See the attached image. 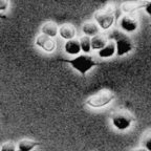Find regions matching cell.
<instances>
[{
    "instance_id": "obj_21",
    "label": "cell",
    "mask_w": 151,
    "mask_h": 151,
    "mask_svg": "<svg viewBox=\"0 0 151 151\" xmlns=\"http://www.w3.org/2000/svg\"><path fill=\"white\" fill-rule=\"evenodd\" d=\"M131 151H147V150H146V149H145V148H143V147H142V148L133 149V150H131Z\"/></svg>"
},
{
    "instance_id": "obj_1",
    "label": "cell",
    "mask_w": 151,
    "mask_h": 151,
    "mask_svg": "<svg viewBox=\"0 0 151 151\" xmlns=\"http://www.w3.org/2000/svg\"><path fill=\"white\" fill-rule=\"evenodd\" d=\"M62 61L70 64L71 67L77 71H79L82 76H85L90 69L93 68L94 66L98 64L91 56L86 54L78 55L73 59H63Z\"/></svg>"
},
{
    "instance_id": "obj_17",
    "label": "cell",
    "mask_w": 151,
    "mask_h": 151,
    "mask_svg": "<svg viewBox=\"0 0 151 151\" xmlns=\"http://www.w3.org/2000/svg\"><path fill=\"white\" fill-rule=\"evenodd\" d=\"M142 145H143V148H145L147 151H151V131L147 132L145 137H143Z\"/></svg>"
},
{
    "instance_id": "obj_6",
    "label": "cell",
    "mask_w": 151,
    "mask_h": 151,
    "mask_svg": "<svg viewBox=\"0 0 151 151\" xmlns=\"http://www.w3.org/2000/svg\"><path fill=\"white\" fill-rule=\"evenodd\" d=\"M120 26L125 33H133L139 27V22L134 15H125L121 18Z\"/></svg>"
},
{
    "instance_id": "obj_8",
    "label": "cell",
    "mask_w": 151,
    "mask_h": 151,
    "mask_svg": "<svg viewBox=\"0 0 151 151\" xmlns=\"http://www.w3.org/2000/svg\"><path fill=\"white\" fill-rule=\"evenodd\" d=\"M76 34H77V29L70 23H65L59 27V35L66 41L73 39L76 37Z\"/></svg>"
},
{
    "instance_id": "obj_4",
    "label": "cell",
    "mask_w": 151,
    "mask_h": 151,
    "mask_svg": "<svg viewBox=\"0 0 151 151\" xmlns=\"http://www.w3.org/2000/svg\"><path fill=\"white\" fill-rule=\"evenodd\" d=\"M114 98H116V96L112 91L102 90V91H99L98 93L88 98L85 103L91 108H102V107L110 104L114 100Z\"/></svg>"
},
{
    "instance_id": "obj_14",
    "label": "cell",
    "mask_w": 151,
    "mask_h": 151,
    "mask_svg": "<svg viewBox=\"0 0 151 151\" xmlns=\"http://www.w3.org/2000/svg\"><path fill=\"white\" fill-rule=\"evenodd\" d=\"M107 43H108V40H107L106 36L99 34V35L91 38V50H101L103 47L106 46Z\"/></svg>"
},
{
    "instance_id": "obj_15",
    "label": "cell",
    "mask_w": 151,
    "mask_h": 151,
    "mask_svg": "<svg viewBox=\"0 0 151 151\" xmlns=\"http://www.w3.org/2000/svg\"><path fill=\"white\" fill-rule=\"evenodd\" d=\"M39 145L40 143L33 141V139H21L17 145V148L19 151H32Z\"/></svg>"
},
{
    "instance_id": "obj_11",
    "label": "cell",
    "mask_w": 151,
    "mask_h": 151,
    "mask_svg": "<svg viewBox=\"0 0 151 151\" xmlns=\"http://www.w3.org/2000/svg\"><path fill=\"white\" fill-rule=\"evenodd\" d=\"M146 3H137L133 2V1H128V2H124L121 6L122 11L125 13L126 15H133L137 9H142V7H145Z\"/></svg>"
},
{
    "instance_id": "obj_22",
    "label": "cell",
    "mask_w": 151,
    "mask_h": 151,
    "mask_svg": "<svg viewBox=\"0 0 151 151\" xmlns=\"http://www.w3.org/2000/svg\"><path fill=\"white\" fill-rule=\"evenodd\" d=\"M146 1H148V0H146Z\"/></svg>"
},
{
    "instance_id": "obj_9",
    "label": "cell",
    "mask_w": 151,
    "mask_h": 151,
    "mask_svg": "<svg viewBox=\"0 0 151 151\" xmlns=\"http://www.w3.org/2000/svg\"><path fill=\"white\" fill-rule=\"evenodd\" d=\"M64 50L66 54L71 55V56H78L81 52V46L79 40L76 39H71V40L66 41L64 44Z\"/></svg>"
},
{
    "instance_id": "obj_10",
    "label": "cell",
    "mask_w": 151,
    "mask_h": 151,
    "mask_svg": "<svg viewBox=\"0 0 151 151\" xmlns=\"http://www.w3.org/2000/svg\"><path fill=\"white\" fill-rule=\"evenodd\" d=\"M41 33L50 38H55L59 34V27H58V25H57L55 22L48 21L42 25V27H41Z\"/></svg>"
},
{
    "instance_id": "obj_16",
    "label": "cell",
    "mask_w": 151,
    "mask_h": 151,
    "mask_svg": "<svg viewBox=\"0 0 151 151\" xmlns=\"http://www.w3.org/2000/svg\"><path fill=\"white\" fill-rule=\"evenodd\" d=\"M80 46H81V52H84L87 55L88 52H91V38L88 36H82L80 38Z\"/></svg>"
},
{
    "instance_id": "obj_20",
    "label": "cell",
    "mask_w": 151,
    "mask_h": 151,
    "mask_svg": "<svg viewBox=\"0 0 151 151\" xmlns=\"http://www.w3.org/2000/svg\"><path fill=\"white\" fill-rule=\"evenodd\" d=\"M145 11L148 15L151 16V2H147L146 5H145Z\"/></svg>"
},
{
    "instance_id": "obj_18",
    "label": "cell",
    "mask_w": 151,
    "mask_h": 151,
    "mask_svg": "<svg viewBox=\"0 0 151 151\" xmlns=\"http://www.w3.org/2000/svg\"><path fill=\"white\" fill-rule=\"evenodd\" d=\"M0 151H19V150H17L16 145H15L13 142H6V143H4V144L1 146Z\"/></svg>"
},
{
    "instance_id": "obj_5",
    "label": "cell",
    "mask_w": 151,
    "mask_h": 151,
    "mask_svg": "<svg viewBox=\"0 0 151 151\" xmlns=\"http://www.w3.org/2000/svg\"><path fill=\"white\" fill-rule=\"evenodd\" d=\"M135 119L128 112L125 111H120V112L114 113L111 116V123H112L113 127L121 131L127 130L131 127L132 123L134 122Z\"/></svg>"
},
{
    "instance_id": "obj_12",
    "label": "cell",
    "mask_w": 151,
    "mask_h": 151,
    "mask_svg": "<svg viewBox=\"0 0 151 151\" xmlns=\"http://www.w3.org/2000/svg\"><path fill=\"white\" fill-rule=\"evenodd\" d=\"M82 32L85 36L92 38L100 34V27L96 22H86L82 25Z\"/></svg>"
},
{
    "instance_id": "obj_13",
    "label": "cell",
    "mask_w": 151,
    "mask_h": 151,
    "mask_svg": "<svg viewBox=\"0 0 151 151\" xmlns=\"http://www.w3.org/2000/svg\"><path fill=\"white\" fill-rule=\"evenodd\" d=\"M116 54V43L112 42V41H109L106 44V46L103 47L101 50L98 52V55L101 58H111L112 56Z\"/></svg>"
},
{
    "instance_id": "obj_19",
    "label": "cell",
    "mask_w": 151,
    "mask_h": 151,
    "mask_svg": "<svg viewBox=\"0 0 151 151\" xmlns=\"http://www.w3.org/2000/svg\"><path fill=\"white\" fill-rule=\"evenodd\" d=\"M9 6V0H0V12H4Z\"/></svg>"
},
{
    "instance_id": "obj_3",
    "label": "cell",
    "mask_w": 151,
    "mask_h": 151,
    "mask_svg": "<svg viewBox=\"0 0 151 151\" xmlns=\"http://www.w3.org/2000/svg\"><path fill=\"white\" fill-rule=\"evenodd\" d=\"M94 20L101 29H109L114 22V9L113 6H109L101 9L94 13Z\"/></svg>"
},
{
    "instance_id": "obj_2",
    "label": "cell",
    "mask_w": 151,
    "mask_h": 151,
    "mask_svg": "<svg viewBox=\"0 0 151 151\" xmlns=\"http://www.w3.org/2000/svg\"><path fill=\"white\" fill-rule=\"evenodd\" d=\"M111 38L114 40L113 42L116 43V55H118V57L125 56V55L129 54V52H131L132 50H134L133 41L125 33H122L120 31H114L112 33Z\"/></svg>"
},
{
    "instance_id": "obj_7",
    "label": "cell",
    "mask_w": 151,
    "mask_h": 151,
    "mask_svg": "<svg viewBox=\"0 0 151 151\" xmlns=\"http://www.w3.org/2000/svg\"><path fill=\"white\" fill-rule=\"evenodd\" d=\"M35 43L38 47L42 48L46 52H52L56 50V42L52 40V38L47 37V36L43 35V34H41V35H39L36 38Z\"/></svg>"
}]
</instances>
